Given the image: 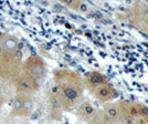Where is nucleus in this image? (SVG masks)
I'll return each mask as SVG.
<instances>
[{"mask_svg":"<svg viewBox=\"0 0 148 124\" xmlns=\"http://www.w3.org/2000/svg\"><path fill=\"white\" fill-rule=\"evenodd\" d=\"M3 103H5V100H3V98L0 95V109H1V106L3 105Z\"/></svg>","mask_w":148,"mask_h":124,"instance_id":"12","label":"nucleus"},{"mask_svg":"<svg viewBox=\"0 0 148 124\" xmlns=\"http://www.w3.org/2000/svg\"><path fill=\"white\" fill-rule=\"evenodd\" d=\"M25 95L27 94L17 93V95L13 98L12 107H11V112H10V114L12 116H22V107H23Z\"/></svg>","mask_w":148,"mask_h":124,"instance_id":"9","label":"nucleus"},{"mask_svg":"<svg viewBox=\"0 0 148 124\" xmlns=\"http://www.w3.org/2000/svg\"><path fill=\"white\" fill-rule=\"evenodd\" d=\"M102 111L105 113V115L108 118V120L112 122V124L116 123L119 120V106L118 102H110L103 104Z\"/></svg>","mask_w":148,"mask_h":124,"instance_id":"8","label":"nucleus"},{"mask_svg":"<svg viewBox=\"0 0 148 124\" xmlns=\"http://www.w3.org/2000/svg\"><path fill=\"white\" fill-rule=\"evenodd\" d=\"M21 72L30 75L40 82L47 74V63L40 56L31 54L22 61Z\"/></svg>","mask_w":148,"mask_h":124,"instance_id":"3","label":"nucleus"},{"mask_svg":"<svg viewBox=\"0 0 148 124\" xmlns=\"http://www.w3.org/2000/svg\"><path fill=\"white\" fill-rule=\"evenodd\" d=\"M91 94L99 101L101 104L113 102L114 100L118 98V92L110 82L106 83V84H103V85H101L99 87H96Z\"/></svg>","mask_w":148,"mask_h":124,"instance_id":"6","label":"nucleus"},{"mask_svg":"<svg viewBox=\"0 0 148 124\" xmlns=\"http://www.w3.org/2000/svg\"><path fill=\"white\" fill-rule=\"evenodd\" d=\"M22 51L0 52V76L2 79L13 80L21 73Z\"/></svg>","mask_w":148,"mask_h":124,"instance_id":"2","label":"nucleus"},{"mask_svg":"<svg viewBox=\"0 0 148 124\" xmlns=\"http://www.w3.org/2000/svg\"><path fill=\"white\" fill-rule=\"evenodd\" d=\"M108 82H110L108 78L104 73H102L101 71H97V70L88 71L83 76L84 87H85V89H87L90 91V93H92L96 87H101L103 84H106Z\"/></svg>","mask_w":148,"mask_h":124,"instance_id":"5","label":"nucleus"},{"mask_svg":"<svg viewBox=\"0 0 148 124\" xmlns=\"http://www.w3.org/2000/svg\"><path fill=\"white\" fill-rule=\"evenodd\" d=\"M62 3L65 7H68L69 9H71V10L80 11L81 6H82L83 1H79V0H63Z\"/></svg>","mask_w":148,"mask_h":124,"instance_id":"10","label":"nucleus"},{"mask_svg":"<svg viewBox=\"0 0 148 124\" xmlns=\"http://www.w3.org/2000/svg\"><path fill=\"white\" fill-rule=\"evenodd\" d=\"M75 107H76L75 109L76 116L82 121L86 122V123H88L91 121V118L95 115V113L97 111L96 107L88 101H82Z\"/></svg>","mask_w":148,"mask_h":124,"instance_id":"7","label":"nucleus"},{"mask_svg":"<svg viewBox=\"0 0 148 124\" xmlns=\"http://www.w3.org/2000/svg\"><path fill=\"white\" fill-rule=\"evenodd\" d=\"M53 83L58 87V98L62 110L70 111L81 102L85 90L82 75L70 69H56L53 71Z\"/></svg>","mask_w":148,"mask_h":124,"instance_id":"1","label":"nucleus"},{"mask_svg":"<svg viewBox=\"0 0 148 124\" xmlns=\"http://www.w3.org/2000/svg\"><path fill=\"white\" fill-rule=\"evenodd\" d=\"M13 84L16 87L17 93L21 94H32V93L37 92L40 89V82L36 80L34 78H32L30 75L25 74V73H20V74L13 79Z\"/></svg>","mask_w":148,"mask_h":124,"instance_id":"4","label":"nucleus"},{"mask_svg":"<svg viewBox=\"0 0 148 124\" xmlns=\"http://www.w3.org/2000/svg\"><path fill=\"white\" fill-rule=\"evenodd\" d=\"M145 118V120L147 121V123H148V115H147V116H146V118Z\"/></svg>","mask_w":148,"mask_h":124,"instance_id":"13","label":"nucleus"},{"mask_svg":"<svg viewBox=\"0 0 148 124\" xmlns=\"http://www.w3.org/2000/svg\"><path fill=\"white\" fill-rule=\"evenodd\" d=\"M138 111H139V118H146L148 115V105L144 103H139Z\"/></svg>","mask_w":148,"mask_h":124,"instance_id":"11","label":"nucleus"}]
</instances>
